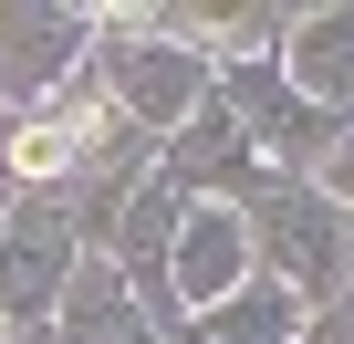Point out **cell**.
I'll return each instance as SVG.
<instances>
[{
	"instance_id": "1",
	"label": "cell",
	"mask_w": 354,
	"mask_h": 344,
	"mask_svg": "<svg viewBox=\"0 0 354 344\" xmlns=\"http://www.w3.org/2000/svg\"><path fill=\"white\" fill-rule=\"evenodd\" d=\"M63 282H73V219L32 199V209L11 219V240H0V323H21V313L53 302Z\"/></svg>"
},
{
	"instance_id": "2",
	"label": "cell",
	"mask_w": 354,
	"mask_h": 344,
	"mask_svg": "<svg viewBox=\"0 0 354 344\" xmlns=\"http://www.w3.org/2000/svg\"><path fill=\"white\" fill-rule=\"evenodd\" d=\"M84 32H94L84 11H0V84H11V94L53 84V73L73 63V42H84Z\"/></svg>"
},
{
	"instance_id": "3",
	"label": "cell",
	"mask_w": 354,
	"mask_h": 344,
	"mask_svg": "<svg viewBox=\"0 0 354 344\" xmlns=\"http://www.w3.org/2000/svg\"><path fill=\"white\" fill-rule=\"evenodd\" d=\"M261 251H271L302 292H323V282H333V219H323L302 188H271V199H261Z\"/></svg>"
},
{
	"instance_id": "4",
	"label": "cell",
	"mask_w": 354,
	"mask_h": 344,
	"mask_svg": "<svg viewBox=\"0 0 354 344\" xmlns=\"http://www.w3.org/2000/svg\"><path fill=\"white\" fill-rule=\"evenodd\" d=\"M115 84H125L136 125H177L198 105V63L188 53H156V42H115Z\"/></svg>"
},
{
	"instance_id": "5",
	"label": "cell",
	"mask_w": 354,
	"mask_h": 344,
	"mask_svg": "<svg viewBox=\"0 0 354 344\" xmlns=\"http://www.w3.org/2000/svg\"><path fill=\"white\" fill-rule=\"evenodd\" d=\"M63 334H73V344H156V334L136 323V292H115L104 271L63 282Z\"/></svg>"
},
{
	"instance_id": "6",
	"label": "cell",
	"mask_w": 354,
	"mask_h": 344,
	"mask_svg": "<svg viewBox=\"0 0 354 344\" xmlns=\"http://www.w3.org/2000/svg\"><path fill=\"white\" fill-rule=\"evenodd\" d=\"M292 73L313 84V115H323V105H344V94H354V11H333V21H302V42H292Z\"/></svg>"
},
{
	"instance_id": "7",
	"label": "cell",
	"mask_w": 354,
	"mask_h": 344,
	"mask_svg": "<svg viewBox=\"0 0 354 344\" xmlns=\"http://www.w3.org/2000/svg\"><path fill=\"white\" fill-rule=\"evenodd\" d=\"M240 271V219L230 209H198V230H188V261H177V292H198V302H219V282Z\"/></svg>"
},
{
	"instance_id": "8",
	"label": "cell",
	"mask_w": 354,
	"mask_h": 344,
	"mask_svg": "<svg viewBox=\"0 0 354 344\" xmlns=\"http://www.w3.org/2000/svg\"><path fill=\"white\" fill-rule=\"evenodd\" d=\"M177 178H250V136H230V115H188Z\"/></svg>"
},
{
	"instance_id": "9",
	"label": "cell",
	"mask_w": 354,
	"mask_h": 344,
	"mask_svg": "<svg viewBox=\"0 0 354 344\" xmlns=\"http://www.w3.org/2000/svg\"><path fill=\"white\" fill-rule=\"evenodd\" d=\"M292 334V302L281 292H250V302H209V344H281Z\"/></svg>"
},
{
	"instance_id": "10",
	"label": "cell",
	"mask_w": 354,
	"mask_h": 344,
	"mask_svg": "<svg viewBox=\"0 0 354 344\" xmlns=\"http://www.w3.org/2000/svg\"><path fill=\"white\" fill-rule=\"evenodd\" d=\"M11 167H21V178H63V167H73V146H63L53 125H32V136H11Z\"/></svg>"
},
{
	"instance_id": "11",
	"label": "cell",
	"mask_w": 354,
	"mask_h": 344,
	"mask_svg": "<svg viewBox=\"0 0 354 344\" xmlns=\"http://www.w3.org/2000/svg\"><path fill=\"white\" fill-rule=\"evenodd\" d=\"M313 344H354V292H333V302H323V323H313Z\"/></svg>"
},
{
	"instance_id": "12",
	"label": "cell",
	"mask_w": 354,
	"mask_h": 344,
	"mask_svg": "<svg viewBox=\"0 0 354 344\" xmlns=\"http://www.w3.org/2000/svg\"><path fill=\"white\" fill-rule=\"evenodd\" d=\"M333 188H344V199H354V146H344V156H333Z\"/></svg>"
}]
</instances>
